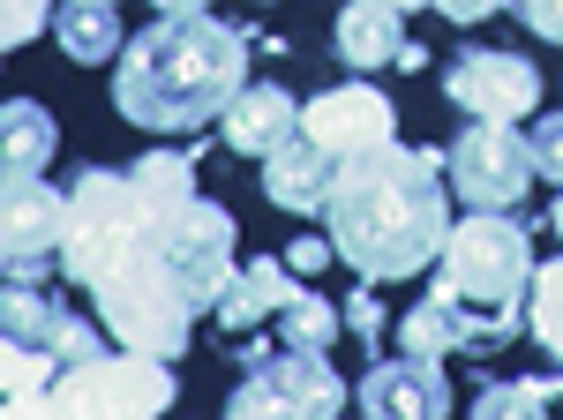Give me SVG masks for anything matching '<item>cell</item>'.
<instances>
[{
	"label": "cell",
	"instance_id": "33",
	"mask_svg": "<svg viewBox=\"0 0 563 420\" xmlns=\"http://www.w3.org/2000/svg\"><path fill=\"white\" fill-rule=\"evenodd\" d=\"M549 233H563V188H556V210H549Z\"/></svg>",
	"mask_w": 563,
	"mask_h": 420
},
{
	"label": "cell",
	"instance_id": "2",
	"mask_svg": "<svg viewBox=\"0 0 563 420\" xmlns=\"http://www.w3.org/2000/svg\"><path fill=\"white\" fill-rule=\"evenodd\" d=\"M443 151H406L398 135L339 158L331 173V196H323V225H331V248L346 255L361 278H413L443 255L451 233V210H443Z\"/></svg>",
	"mask_w": 563,
	"mask_h": 420
},
{
	"label": "cell",
	"instance_id": "25",
	"mask_svg": "<svg viewBox=\"0 0 563 420\" xmlns=\"http://www.w3.org/2000/svg\"><path fill=\"white\" fill-rule=\"evenodd\" d=\"M38 31H53V0H0V53L31 45Z\"/></svg>",
	"mask_w": 563,
	"mask_h": 420
},
{
	"label": "cell",
	"instance_id": "4",
	"mask_svg": "<svg viewBox=\"0 0 563 420\" xmlns=\"http://www.w3.org/2000/svg\"><path fill=\"white\" fill-rule=\"evenodd\" d=\"M435 294H451L459 308L488 316L496 345H511L526 331V286H533V218L519 210H474L451 218L443 255H435Z\"/></svg>",
	"mask_w": 563,
	"mask_h": 420
},
{
	"label": "cell",
	"instance_id": "22",
	"mask_svg": "<svg viewBox=\"0 0 563 420\" xmlns=\"http://www.w3.org/2000/svg\"><path fill=\"white\" fill-rule=\"evenodd\" d=\"M339 331H346V316H339V308H331L323 294H294L286 308H278V345L331 353V345H339Z\"/></svg>",
	"mask_w": 563,
	"mask_h": 420
},
{
	"label": "cell",
	"instance_id": "13",
	"mask_svg": "<svg viewBox=\"0 0 563 420\" xmlns=\"http://www.w3.org/2000/svg\"><path fill=\"white\" fill-rule=\"evenodd\" d=\"M353 406L361 413H390V420H435L451 413V376H443V361L435 353H376V368L353 383Z\"/></svg>",
	"mask_w": 563,
	"mask_h": 420
},
{
	"label": "cell",
	"instance_id": "34",
	"mask_svg": "<svg viewBox=\"0 0 563 420\" xmlns=\"http://www.w3.org/2000/svg\"><path fill=\"white\" fill-rule=\"evenodd\" d=\"M390 8H435V0H390Z\"/></svg>",
	"mask_w": 563,
	"mask_h": 420
},
{
	"label": "cell",
	"instance_id": "15",
	"mask_svg": "<svg viewBox=\"0 0 563 420\" xmlns=\"http://www.w3.org/2000/svg\"><path fill=\"white\" fill-rule=\"evenodd\" d=\"M294 128H301V106H294V90H286V84H241V98L218 113V135H225V151H241V158H263V151H278Z\"/></svg>",
	"mask_w": 563,
	"mask_h": 420
},
{
	"label": "cell",
	"instance_id": "11",
	"mask_svg": "<svg viewBox=\"0 0 563 420\" xmlns=\"http://www.w3.org/2000/svg\"><path fill=\"white\" fill-rule=\"evenodd\" d=\"M301 135L323 143L331 158H361V151H376V143L398 135V106L376 84H339V90H323L316 106H301Z\"/></svg>",
	"mask_w": 563,
	"mask_h": 420
},
{
	"label": "cell",
	"instance_id": "14",
	"mask_svg": "<svg viewBox=\"0 0 563 420\" xmlns=\"http://www.w3.org/2000/svg\"><path fill=\"white\" fill-rule=\"evenodd\" d=\"M263 196L278 210H294V218H308V210H323V196H331V173H339V158L323 151V143H308L301 128L278 143V151H263Z\"/></svg>",
	"mask_w": 563,
	"mask_h": 420
},
{
	"label": "cell",
	"instance_id": "27",
	"mask_svg": "<svg viewBox=\"0 0 563 420\" xmlns=\"http://www.w3.org/2000/svg\"><path fill=\"white\" fill-rule=\"evenodd\" d=\"M346 331L384 345V294H376V278H361V294H346Z\"/></svg>",
	"mask_w": 563,
	"mask_h": 420
},
{
	"label": "cell",
	"instance_id": "20",
	"mask_svg": "<svg viewBox=\"0 0 563 420\" xmlns=\"http://www.w3.org/2000/svg\"><path fill=\"white\" fill-rule=\"evenodd\" d=\"M60 151V121L38 98H8L0 106V173H45Z\"/></svg>",
	"mask_w": 563,
	"mask_h": 420
},
{
	"label": "cell",
	"instance_id": "9",
	"mask_svg": "<svg viewBox=\"0 0 563 420\" xmlns=\"http://www.w3.org/2000/svg\"><path fill=\"white\" fill-rule=\"evenodd\" d=\"M443 98L466 121H526L541 106V68L526 53H504V45H466L443 68Z\"/></svg>",
	"mask_w": 563,
	"mask_h": 420
},
{
	"label": "cell",
	"instance_id": "31",
	"mask_svg": "<svg viewBox=\"0 0 563 420\" xmlns=\"http://www.w3.org/2000/svg\"><path fill=\"white\" fill-rule=\"evenodd\" d=\"M390 68H398V76H421V68H429V45H413V38H406V45H398V60H390Z\"/></svg>",
	"mask_w": 563,
	"mask_h": 420
},
{
	"label": "cell",
	"instance_id": "32",
	"mask_svg": "<svg viewBox=\"0 0 563 420\" xmlns=\"http://www.w3.org/2000/svg\"><path fill=\"white\" fill-rule=\"evenodd\" d=\"M158 15H196V8H211V0H151Z\"/></svg>",
	"mask_w": 563,
	"mask_h": 420
},
{
	"label": "cell",
	"instance_id": "16",
	"mask_svg": "<svg viewBox=\"0 0 563 420\" xmlns=\"http://www.w3.org/2000/svg\"><path fill=\"white\" fill-rule=\"evenodd\" d=\"M398 45H406V8H390V0H346L339 23H331V53L346 60L353 76L398 60Z\"/></svg>",
	"mask_w": 563,
	"mask_h": 420
},
{
	"label": "cell",
	"instance_id": "12",
	"mask_svg": "<svg viewBox=\"0 0 563 420\" xmlns=\"http://www.w3.org/2000/svg\"><path fill=\"white\" fill-rule=\"evenodd\" d=\"M0 331H15V338H31V345H45V353H60L68 368L106 353V331L84 323L68 300H53L38 278H8V286H0Z\"/></svg>",
	"mask_w": 563,
	"mask_h": 420
},
{
	"label": "cell",
	"instance_id": "3",
	"mask_svg": "<svg viewBox=\"0 0 563 420\" xmlns=\"http://www.w3.org/2000/svg\"><path fill=\"white\" fill-rule=\"evenodd\" d=\"M249 84V38L233 23H218L211 8L196 15H158L143 38L121 45L113 68V113L129 128H158V135H188V128L218 121Z\"/></svg>",
	"mask_w": 563,
	"mask_h": 420
},
{
	"label": "cell",
	"instance_id": "7",
	"mask_svg": "<svg viewBox=\"0 0 563 420\" xmlns=\"http://www.w3.org/2000/svg\"><path fill=\"white\" fill-rule=\"evenodd\" d=\"M443 180L466 210H519L533 173V143L519 135V121H466L443 151Z\"/></svg>",
	"mask_w": 563,
	"mask_h": 420
},
{
	"label": "cell",
	"instance_id": "28",
	"mask_svg": "<svg viewBox=\"0 0 563 420\" xmlns=\"http://www.w3.org/2000/svg\"><path fill=\"white\" fill-rule=\"evenodd\" d=\"M511 8H519V23L533 31V38L563 45V0H511Z\"/></svg>",
	"mask_w": 563,
	"mask_h": 420
},
{
	"label": "cell",
	"instance_id": "5",
	"mask_svg": "<svg viewBox=\"0 0 563 420\" xmlns=\"http://www.w3.org/2000/svg\"><path fill=\"white\" fill-rule=\"evenodd\" d=\"M241 361V383H233V398H225V413L241 420H323V413H346V383L339 368L323 361V353H301V345H278V353H233Z\"/></svg>",
	"mask_w": 563,
	"mask_h": 420
},
{
	"label": "cell",
	"instance_id": "29",
	"mask_svg": "<svg viewBox=\"0 0 563 420\" xmlns=\"http://www.w3.org/2000/svg\"><path fill=\"white\" fill-rule=\"evenodd\" d=\"M331 233H301V241H294V248H286V263H294V270H323V263H331Z\"/></svg>",
	"mask_w": 563,
	"mask_h": 420
},
{
	"label": "cell",
	"instance_id": "17",
	"mask_svg": "<svg viewBox=\"0 0 563 420\" xmlns=\"http://www.w3.org/2000/svg\"><path fill=\"white\" fill-rule=\"evenodd\" d=\"M301 294V286H294V263H278V255H256V263H249V270H233V278H225V294H218V331H256L263 316H278V308H286V300Z\"/></svg>",
	"mask_w": 563,
	"mask_h": 420
},
{
	"label": "cell",
	"instance_id": "10",
	"mask_svg": "<svg viewBox=\"0 0 563 420\" xmlns=\"http://www.w3.org/2000/svg\"><path fill=\"white\" fill-rule=\"evenodd\" d=\"M166 263H174V286L196 316H211L225 278H233V210L211 203V196H188L174 218V241H166Z\"/></svg>",
	"mask_w": 563,
	"mask_h": 420
},
{
	"label": "cell",
	"instance_id": "18",
	"mask_svg": "<svg viewBox=\"0 0 563 420\" xmlns=\"http://www.w3.org/2000/svg\"><path fill=\"white\" fill-rule=\"evenodd\" d=\"M398 345L406 353H481V345H496V331H488V316L459 308L451 294H429L421 308L398 316Z\"/></svg>",
	"mask_w": 563,
	"mask_h": 420
},
{
	"label": "cell",
	"instance_id": "6",
	"mask_svg": "<svg viewBox=\"0 0 563 420\" xmlns=\"http://www.w3.org/2000/svg\"><path fill=\"white\" fill-rule=\"evenodd\" d=\"M174 398H180L174 361L129 345V353H98V361L60 368L45 390V413H166Z\"/></svg>",
	"mask_w": 563,
	"mask_h": 420
},
{
	"label": "cell",
	"instance_id": "26",
	"mask_svg": "<svg viewBox=\"0 0 563 420\" xmlns=\"http://www.w3.org/2000/svg\"><path fill=\"white\" fill-rule=\"evenodd\" d=\"M526 143H533V173H541V180H556V188H563V113H541Z\"/></svg>",
	"mask_w": 563,
	"mask_h": 420
},
{
	"label": "cell",
	"instance_id": "1",
	"mask_svg": "<svg viewBox=\"0 0 563 420\" xmlns=\"http://www.w3.org/2000/svg\"><path fill=\"white\" fill-rule=\"evenodd\" d=\"M188 196H196L188 151H151L135 166H84V180L68 188L60 270L98 300V323L121 345L158 353V361L188 353V331H196V308L180 300L174 263H166Z\"/></svg>",
	"mask_w": 563,
	"mask_h": 420
},
{
	"label": "cell",
	"instance_id": "19",
	"mask_svg": "<svg viewBox=\"0 0 563 420\" xmlns=\"http://www.w3.org/2000/svg\"><path fill=\"white\" fill-rule=\"evenodd\" d=\"M53 38L60 53L76 60V68H98V60H113L129 31H121V0H60L53 8Z\"/></svg>",
	"mask_w": 563,
	"mask_h": 420
},
{
	"label": "cell",
	"instance_id": "23",
	"mask_svg": "<svg viewBox=\"0 0 563 420\" xmlns=\"http://www.w3.org/2000/svg\"><path fill=\"white\" fill-rule=\"evenodd\" d=\"M556 390H563V368H556V376H504V383H481L474 413L526 420V413H549V406H556Z\"/></svg>",
	"mask_w": 563,
	"mask_h": 420
},
{
	"label": "cell",
	"instance_id": "8",
	"mask_svg": "<svg viewBox=\"0 0 563 420\" xmlns=\"http://www.w3.org/2000/svg\"><path fill=\"white\" fill-rule=\"evenodd\" d=\"M68 241V196L45 188L38 173H0V270L45 278Z\"/></svg>",
	"mask_w": 563,
	"mask_h": 420
},
{
	"label": "cell",
	"instance_id": "21",
	"mask_svg": "<svg viewBox=\"0 0 563 420\" xmlns=\"http://www.w3.org/2000/svg\"><path fill=\"white\" fill-rule=\"evenodd\" d=\"M68 361L60 353H45V345H31V338L0 331V398H8V413H45V390H53V376H60Z\"/></svg>",
	"mask_w": 563,
	"mask_h": 420
},
{
	"label": "cell",
	"instance_id": "24",
	"mask_svg": "<svg viewBox=\"0 0 563 420\" xmlns=\"http://www.w3.org/2000/svg\"><path fill=\"white\" fill-rule=\"evenodd\" d=\"M526 331L541 338V353L563 368V255H556V263H541L533 286H526Z\"/></svg>",
	"mask_w": 563,
	"mask_h": 420
},
{
	"label": "cell",
	"instance_id": "30",
	"mask_svg": "<svg viewBox=\"0 0 563 420\" xmlns=\"http://www.w3.org/2000/svg\"><path fill=\"white\" fill-rule=\"evenodd\" d=\"M435 8H443L451 23H481V15H496L504 0H435Z\"/></svg>",
	"mask_w": 563,
	"mask_h": 420
}]
</instances>
